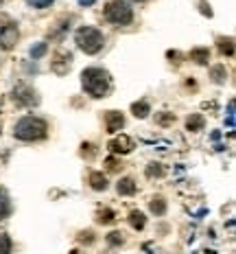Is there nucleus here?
Returning <instances> with one entry per match:
<instances>
[{
  "instance_id": "f257e3e1",
  "label": "nucleus",
  "mask_w": 236,
  "mask_h": 254,
  "mask_svg": "<svg viewBox=\"0 0 236 254\" xmlns=\"http://www.w3.org/2000/svg\"><path fill=\"white\" fill-rule=\"evenodd\" d=\"M81 86L92 99H101L112 90V77L103 68H85L81 73Z\"/></svg>"
},
{
  "instance_id": "f03ea898",
  "label": "nucleus",
  "mask_w": 236,
  "mask_h": 254,
  "mask_svg": "<svg viewBox=\"0 0 236 254\" xmlns=\"http://www.w3.org/2000/svg\"><path fill=\"white\" fill-rule=\"evenodd\" d=\"M46 131H48L46 121L39 116H24L13 127V136L17 140H42L46 138Z\"/></svg>"
},
{
  "instance_id": "7ed1b4c3",
  "label": "nucleus",
  "mask_w": 236,
  "mask_h": 254,
  "mask_svg": "<svg viewBox=\"0 0 236 254\" xmlns=\"http://www.w3.org/2000/svg\"><path fill=\"white\" fill-rule=\"evenodd\" d=\"M74 42L81 48L85 55H96L101 48L105 46V37L99 29L94 26H81V29L74 33Z\"/></svg>"
},
{
  "instance_id": "20e7f679",
  "label": "nucleus",
  "mask_w": 236,
  "mask_h": 254,
  "mask_svg": "<svg viewBox=\"0 0 236 254\" xmlns=\"http://www.w3.org/2000/svg\"><path fill=\"white\" fill-rule=\"evenodd\" d=\"M105 18H107V22H112L116 26H125L134 20V11H131L129 2H125V0H112L105 7Z\"/></svg>"
},
{
  "instance_id": "39448f33",
  "label": "nucleus",
  "mask_w": 236,
  "mask_h": 254,
  "mask_svg": "<svg viewBox=\"0 0 236 254\" xmlns=\"http://www.w3.org/2000/svg\"><path fill=\"white\" fill-rule=\"evenodd\" d=\"M17 37H20V31H17V24H13V22H9V24H4L2 29H0V48L2 51H9V48L16 46Z\"/></svg>"
},
{
  "instance_id": "423d86ee",
  "label": "nucleus",
  "mask_w": 236,
  "mask_h": 254,
  "mask_svg": "<svg viewBox=\"0 0 236 254\" xmlns=\"http://www.w3.org/2000/svg\"><path fill=\"white\" fill-rule=\"evenodd\" d=\"M13 99H16L17 103H22V105H37L39 103L37 92H35L33 88H29V86H17L16 90H13Z\"/></svg>"
},
{
  "instance_id": "0eeeda50",
  "label": "nucleus",
  "mask_w": 236,
  "mask_h": 254,
  "mask_svg": "<svg viewBox=\"0 0 236 254\" xmlns=\"http://www.w3.org/2000/svg\"><path fill=\"white\" fill-rule=\"evenodd\" d=\"M107 147H109V151L112 153H129L131 149H134V143H131L129 136L120 134V136H116V138L109 140Z\"/></svg>"
},
{
  "instance_id": "6e6552de",
  "label": "nucleus",
  "mask_w": 236,
  "mask_h": 254,
  "mask_svg": "<svg viewBox=\"0 0 236 254\" xmlns=\"http://www.w3.org/2000/svg\"><path fill=\"white\" fill-rule=\"evenodd\" d=\"M125 125V116H122L120 112H107L105 114V127H107V131H118L120 127Z\"/></svg>"
},
{
  "instance_id": "1a4fd4ad",
  "label": "nucleus",
  "mask_w": 236,
  "mask_h": 254,
  "mask_svg": "<svg viewBox=\"0 0 236 254\" xmlns=\"http://www.w3.org/2000/svg\"><path fill=\"white\" fill-rule=\"evenodd\" d=\"M135 182L131 178H122V180H118V184H116V191H118V195H134L135 193Z\"/></svg>"
},
{
  "instance_id": "9d476101",
  "label": "nucleus",
  "mask_w": 236,
  "mask_h": 254,
  "mask_svg": "<svg viewBox=\"0 0 236 254\" xmlns=\"http://www.w3.org/2000/svg\"><path fill=\"white\" fill-rule=\"evenodd\" d=\"M11 215V200H9V193L0 186V219L9 217Z\"/></svg>"
},
{
  "instance_id": "9b49d317",
  "label": "nucleus",
  "mask_w": 236,
  "mask_h": 254,
  "mask_svg": "<svg viewBox=\"0 0 236 254\" xmlns=\"http://www.w3.org/2000/svg\"><path fill=\"white\" fill-rule=\"evenodd\" d=\"M90 186L94 188V191H105V188H107V178H105L103 173H92L90 175Z\"/></svg>"
},
{
  "instance_id": "f8f14e48",
  "label": "nucleus",
  "mask_w": 236,
  "mask_h": 254,
  "mask_svg": "<svg viewBox=\"0 0 236 254\" xmlns=\"http://www.w3.org/2000/svg\"><path fill=\"white\" fill-rule=\"evenodd\" d=\"M129 223H131V228H135V230H142L144 223H147V217H144V213H140V210H131Z\"/></svg>"
},
{
  "instance_id": "ddd939ff",
  "label": "nucleus",
  "mask_w": 236,
  "mask_h": 254,
  "mask_svg": "<svg viewBox=\"0 0 236 254\" xmlns=\"http://www.w3.org/2000/svg\"><path fill=\"white\" fill-rule=\"evenodd\" d=\"M190 59L192 61H197V64H208V59H210V51L208 48H195V51H190Z\"/></svg>"
},
{
  "instance_id": "4468645a",
  "label": "nucleus",
  "mask_w": 236,
  "mask_h": 254,
  "mask_svg": "<svg viewBox=\"0 0 236 254\" xmlns=\"http://www.w3.org/2000/svg\"><path fill=\"white\" fill-rule=\"evenodd\" d=\"M188 131H201L203 129V116L201 114H190V118L186 121Z\"/></svg>"
},
{
  "instance_id": "2eb2a0df",
  "label": "nucleus",
  "mask_w": 236,
  "mask_h": 254,
  "mask_svg": "<svg viewBox=\"0 0 236 254\" xmlns=\"http://www.w3.org/2000/svg\"><path fill=\"white\" fill-rule=\"evenodd\" d=\"M219 51H221L223 55L232 57L234 55V39L232 37H219Z\"/></svg>"
},
{
  "instance_id": "dca6fc26",
  "label": "nucleus",
  "mask_w": 236,
  "mask_h": 254,
  "mask_svg": "<svg viewBox=\"0 0 236 254\" xmlns=\"http://www.w3.org/2000/svg\"><path fill=\"white\" fill-rule=\"evenodd\" d=\"M131 112H134V116L138 118H144L151 114V108H149V103H144V101H138V103L131 105Z\"/></svg>"
},
{
  "instance_id": "f3484780",
  "label": "nucleus",
  "mask_w": 236,
  "mask_h": 254,
  "mask_svg": "<svg viewBox=\"0 0 236 254\" xmlns=\"http://www.w3.org/2000/svg\"><path fill=\"white\" fill-rule=\"evenodd\" d=\"M149 208H151L153 215H164L166 213V201L162 200V197H153L151 204H149Z\"/></svg>"
},
{
  "instance_id": "a211bd4d",
  "label": "nucleus",
  "mask_w": 236,
  "mask_h": 254,
  "mask_svg": "<svg viewBox=\"0 0 236 254\" xmlns=\"http://www.w3.org/2000/svg\"><path fill=\"white\" fill-rule=\"evenodd\" d=\"M212 79H214L217 83H225V79H227L225 66H214V68H212Z\"/></svg>"
},
{
  "instance_id": "6ab92c4d",
  "label": "nucleus",
  "mask_w": 236,
  "mask_h": 254,
  "mask_svg": "<svg viewBox=\"0 0 236 254\" xmlns=\"http://www.w3.org/2000/svg\"><path fill=\"white\" fill-rule=\"evenodd\" d=\"M114 219H116V215H114V210H109V208H103L99 215H96V221L99 223H112Z\"/></svg>"
},
{
  "instance_id": "aec40b11",
  "label": "nucleus",
  "mask_w": 236,
  "mask_h": 254,
  "mask_svg": "<svg viewBox=\"0 0 236 254\" xmlns=\"http://www.w3.org/2000/svg\"><path fill=\"white\" fill-rule=\"evenodd\" d=\"M46 51H48L46 42H37L33 48H31V57H33V59H39V57L46 55Z\"/></svg>"
},
{
  "instance_id": "412c9836",
  "label": "nucleus",
  "mask_w": 236,
  "mask_h": 254,
  "mask_svg": "<svg viewBox=\"0 0 236 254\" xmlns=\"http://www.w3.org/2000/svg\"><path fill=\"white\" fill-rule=\"evenodd\" d=\"M160 175H164V169H162V164H149L147 169V178H160Z\"/></svg>"
},
{
  "instance_id": "4be33fe9",
  "label": "nucleus",
  "mask_w": 236,
  "mask_h": 254,
  "mask_svg": "<svg viewBox=\"0 0 236 254\" xmlns=\"http://www.w3.org/2000/svg\"><path fill=\"white\" fill-rule=\"evenodd\" d=\"M225 125L230 127H234V101H230V103H227V114H225Z\"/></svg>"
},
{
  "instance_id": "5701e85b",
  "label": "nucleus",
  "mask_w": 236,
  "mask_h": 254,
  "mask_svg": "<svg viewBox=\"0 0 236 254\" xmlns=\"http://www.w3.org/2000/svg\"><path fill=\"white\" fill-rule=\"evenodd\" d=\"M122 241H125L122 239V232H118V230H114V232H109L107 235V243L109 245H120Z\"/></svg>"
},
{
  "instance_id": "b1692460",
  "label": "nucleus",
  "mask_w": 236,
  "mask_h": 254,
  "mask_svg": "<svg viewBox=\"0 0 236 254\" xmlns=\"http://www.w3.org/2000/svg\"><path fill=\"white\" fill-rule=\"evenodd\" d=\"M11 252V239L7 235H0V254H9Z\"/></svg>"
},
{
  "instance_id": "393cba45",
  "label": "nucleus",
  "mask_w": 236,
  "mask_h": 254,
  "mask_svg": "<svg viewBox=\"0 0 236 254\" xmlns=\"http://www.w3.org/2000/svg\"><path fill=\"white\" fill-rule=\"evenodd\" d=\"M26 2H29L31 7H35V9H44V7H48V4H52L55 0H26Z\"/></svg>"
},
{
  "instance_id": "a878e982",
  "label": "nucleus",
  "mask_w": 236,
  "mask_h": 254,
  "mask_svg": "<svg viewBox=\"0 0 236 254\" xmlns=\"http://www.w3.org/2000/svg\"><path fill=\"white\" fill-rule=\"evenodd\" d=\"M199 7H201V13H203V16H212V9H210V4H205L203 2V0H201V2H199Z\"/></svg>"
},
{
  "instance_id": "bb28decb",
  "label": "nucleus",
  "mask_w": 236,
  "mask_h": 254,
  "mask_svg": "<svg viewBox=\"0 0 236 254\" xmlns=\"http://www.w3.org/2000/svg\"><path fill=\"white\" fill-rule=\"evenodd\" d=\"M79 4H81V7H90V4H94L96 0H77Z\"/></svg>"
},
{
  "instance_id": "cd10ccee",
  "label": "nucleus",
  "mask_w": 236,
  "mask_h": 254,
  "mask_svg": "<svg viewBox=\"0 0 236 254\" xmlns=\"http://www.w3.org/2000/svg\"><path fill=\"white\" fill-rule=\"evenodd\" d=\"M134 2H144V0H134Z\"/></svg>"
}]
</instances>
